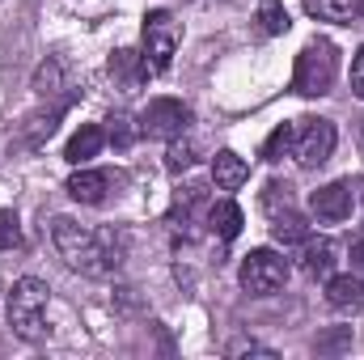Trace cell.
I'll use <instances>...</instances> for the list:
<instances>
[{"instance_id":"1","label":"cell","mask_w":364,"mask_h":360,"mask_svg":"<svg viewBox=\"0 0 364 360\" xmlns=\"http://www.w3.org/2000/svg\"><path fill=\"white\" fill-rule=\"evenodd\" d=\"M51 242L64 255V263L81 275H110L123 263V246L110 229H90L77 225L73 216H55L51 221Z\"/></svg>"},{"instance_id":"2","label":"cell","mask_w":364,"mask_h":360,"mask_svg":"<svg viewBox=\"0 0 364 360\" xmlns=\"http://www.w3.org/2000/svg\"><path fill=\"white\" fill-rule=\"evenodd\" d=\"M335 77H339V51H335V43L331 38L305 43V51L296 55V68H292V90L301 93V97H322V93H331Z\"/></svg>"},{"instance_id":"3","label":"cell","mask_w":364,"mask_h":360,"mask_svg":"<svg viewBox=\"0 0 364 360\" xmlns=\"http://www.w3.org/2000/svg\"><path fill=\"white\" fill-rule=\"evenodd\" d=\"M47 305H51V288L43 280H34V275H21L13 284V292H9V322H13V331L21 339H43L47 335V327H43Z\"/></svg>"},{"instance_id":"4","label":"cell","mask_w":364,"mask_h":360,"mask_svg":"<svg viewBox=\"0 0 364 360\" xmlns=\"http://www.w3.org/2000/svg\"><path fill=\"white\" fill-rule=\"evenodd\" d=\"M191 123V106L178 97H153L140 115H136V132L149 136V140H174L186 132Z\"/></svg>"},{"instance_id":"5","label":"cell","mask_w":364,"mask_h":360,"mask_svg":"<svg viewBox=\"0 0 364 360\" xmlns=\"http://www.w3.org/2000/svg\"><path fill=\"white\" fill-rule=\"evenodd\" d=\"M174 51H178V21L170 9H153L144 17V60L153 73H166L174 64Z\"/></svg>"},{"instance_id":"6","label":"cell","mask_w":364,"mask_h":360,"mask_svg":"<svg viewBox=\"0 0 364 360\" xmlns=\"http://www.w3.org/2000/svg\"><path fill=\"white\" fill-rule=\"evenodd\" d=\"M237 275H242V288L250 297H272V292H279L288 284V263L275 250H250L242 259V271Z\"/></svg>"},{"instance_id":"7","label":"cell","mask_w":364,"mask_h":360,"mask_svg":"<svg viewBox=\"0 0 364 360\" xmlns=\"http://www.w3.org/2000/svg\"><path fill=\"white\" fill-rule=\"evenodd\" d=\"M335 123L331 119H301L296 123V140H292V153H296V162L301 166H322V162H331V153H335Z\"/></svg>"},{"instance_id":"8","label":"cell","mask_w":364,"mask_h":360,"mask_svg":"<svg viewBox=\"0 0 364 360\" xmlns=\"http://www.w3.org/2000/svg\"><path fill=\"white\" fill-rule=\"evenodd\" d=\"M309 208L318 221H348L352 216V182H326L309 195Z\"/></svg>"},{"instance_id":"9","label":"cell","mask_w":364,"mask_h":360,"mask_svg":"<svg viewBox=\"0 0 364 360\" xmlns=\"http://www.w3.org/2000/svg\"><path fill=\"white\" fill-rule=\"evenodd\" d=\"M110 186H114V179H110L106 170H77V174L68 179V195H73L77 203H102Z\"/></svg>"},{"instance_id":"10","label":"cell","mask_w":364,"mask_h":360,"mask_svg":"<svg viewBox=\"0 0 364 360\" xmlns=\"http://www.w3.org/2000/svg\"><path fill=\"white\" fill-rule=\"evenodd\" d=\"M246 179H250V166H246V157H237L233 149H220V153L212 157V182H216L220 191H237Z\"/></svg>"},{"instance_id":"11","label":"cell","mask_w":364,"mask_h":360,"mask_svg":"<svg viewBox=\"0 0 364 360\" xmlns=\"http://www.w3.org/2000/svg\"><path fill=\"white\" fill-rule=\"evenodd\" d=\"M242 225H246V216H242V208H237L233 199H220V203L208 208V229H212L220 242H233V238L242 233Z\"/></svg>"},{"instance_id":"12","label":"cell","mask_w":364,"mask_h":360,"mask_svg":"<svg viewBox=\"0 0 364 360\" xmlns=\"http://www.w3.org/2000/svg\"><path fill=\"white\" fill-rule=\"evenodd\" d=\"M102 144H106V132L97 127V123H85L73 140H68V149H64V157L73 162V166H85V162H93L97 153H102Z\"/></svg>"},{"instance_id":"13","label":"cell","mask_w":364,"mask_h":360,"mask_svg":"<svg viewBox=\"0 0 364 360\" xmlns=\"http://www.w3.org/2000/svg\"><path fill=\"white\" fill-rule=\"evenodd\" d=\"M326 301H331L335 309H360L364 305V280H356V275H331Z\"/></svg>"},{"instance_id":"14","label":"cell","mask_w":364,"mask_h":360,"mask_svg":"<svg viewBox=\"0 0 364 360\" xmlns=\"http://www.w3.org/2000/svg\"><path fill=\"white\" fill-rule=\"evenodd\" d=\"M110 73L123 81V90H136L153 68H149V60L136 55V51H114V55H110Z\"/></svg>"},{"instance_id":"15","label":"cell","mask_w":364,"mask_h":360,"mask_svg":"<svg viewBox=\"0 0 364 360\" xmlns=\"http://www.w3.org/2000/svg\"><path fill=\"white\" fill-rule=\"evenodd\" d=\"M301 268L309 275H331V268H335V242L331 238H305Z\"/></svg>"},{"instance_id":"16","label":"cell","mask_w":364,"mask_h":360,"mask_svg":"<svg viewBox=\"0 0 364 360\" xmlns=\"http://www.w3.org/2000/svg\"><path fill=\"white\" fill-rule=\"evenodd\" d=\"M272 233H275V242H305V238H309V225H305L301 212H292V208L284 203V212L272 216Z\"/></svg>"},{"instance_id":"17","label":"cell","mask_w":364,"mask_h":360,"mask_svg":"<svg viewBox=\"0 0 364 360\" xmlns=\"http://www.w3.org/2000/svg\"><path fill=\"white\" fill-rule=\"evenodd\" d=\"M305 9H309L318 21H339V26H348L352 13H356V0H305Z\"/></svg>"},{"instance_id":"18","label":"cell","mask_w":364,"mask_h":360,"mask_svg":"<svg viewBox=\"0 0 364 360\" xmlns=\"http://www.w3.org/2000/svg\"><path fill=\"white\" fill-rule=\"evenodd\" d=\"M259 26H263V34H288V9L279 4V0H259Z\"/></svg>"},{"instance_id":"19","label":"cell","mask_w":364,"mask_h":360,"mask_svg":"<svg viewBox=\"0 0 364 360\" xmlns=\"http://www.w3.org/2000/svg\"><path fill=\"white\" fill-rule=\"evenodd\" d=\"M292 140H296V123H279L272 136H267V144H263V162H279L292 149Z\"/></svg>"},{"instance_id":"20","label":"cell","mask_w":364,"mask_h":360,"mask_svg":"<svg viewBox=\"0 0 364 360\" xmlns=\"http://www.w3.org/2000/svg\"><path fill=\"white\" fill-rule=\"evenodd\" d=\"M166 166H170L174 174H182V170H191V166H195V144H191V140L182 144L178 136H174V144H170V153H166Z\"/></svg>"},{"instance_id":"21","label":"cell","mask_w":364,"mask_h":360,"mask_svg":"<svg viewBox=\"0 0 364 360\" xmlns=\"http://www.w3.org/2000/svg\"><path fill=\"white\" fill-rule=\"evenodd\" d=\"M55 85H60V64H55V60H47V64L34 73V90L47 97V93H55Z\"/></svg>"},{"instance_id":"22","label":"cell","mask_w":364,"mask_h":360,"mask_svg":"<svg viewBox=\"0 0 364 360\" xmlns=\"http://www.w3.org/2000/svg\"><path fill=\"white\" fill-rule=\"evenodd\" d=\"M13 246H21L17 216H13V212H0V250H13Z\"/></svg>"},{"instance_id":"23","label":"cell","mask_w":364,"mask_h":360,"mask_svg":"<svg viewBox=\"0 0 364 360\" xmlns=\"http://www.w3.org/2000/svg\"><path fill=\"white\" fill-rule=\"evenodd\" d=\"M110 140L119 144V149H127L132 144V127H127V119L119 115V119H110Z\"/></svg>"},{"instance_id":"24","label":"cell","mask_w":364,"mask_h":360,"mask_svg":"<svg viewBox=\"0 0 364 360\" xmlns=\"http://www.w3.org/2000/svg\"><path fill=\"white\" fill-rule=\"evenodd\" d=\"M348 344H352V331H335V335L318 339V352H339V348H348Z\"/></svg>"},{"instance_id":"25","label":"cell","mask_w":364,"mask_h":360,"mask_svg":"<svg viewBox=\"0 0 364 360\" xmlns=\"http://www.w3.org/2000/svg\"><path fill=\"white\" fill-rule=\"evenodd\" d=\"M352 93L364 97V47L356 51V60H352Z\"/></svg>"},{"instance_id":"26","label":"cell","mask_w":364,"mask_h":360,"mask_svg":"<svg viewBox=\"0 0 364 360\" xmlns=\"http://www.w3.org/2000/svg\"><path fill=\"white\" fill-rule=\"evenodd\" d=\"M352 259H356V263L364 268V242H356V246H352Z\"/></svg>"},{"instance_id":"27","label":"cell","mask_w":364,"mask_h":360,"mask_svg":"<svg viewBox=\"0 0 364 360\" xmlns=\"http://www.w3.org/2000/svg\"><path fill=\"white\" fill-rule=\"evenodd\" d=\"M356 13H360V21H364V0H356Z\"/></svg>"},{"instance_id":"28","label":"cell","mask_w":364,"mask_h":360,"mask_svg":"<svg viewBox=\"0 0 364 360\" xmlns=\"http://www.w3.org/2000/svg\"><path fill=\"white\" fill-rule=\"evenodd\" d=\"M360 149H364V132H360Z\"/></svg>"}]
</instances>
